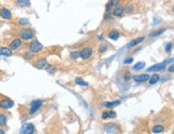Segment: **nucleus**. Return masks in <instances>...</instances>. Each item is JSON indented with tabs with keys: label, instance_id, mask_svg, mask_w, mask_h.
I'll use <instances>...</instances> for the list:
<instances>
[{
	"label": "nucleus",
	"instance_id": "1",
	"mask_svg": "<svg viewBox=\"0 0 174 134\" xmlns=\"http://www.w3.org/2000/svg\"><path fill=\"white\" fill-rule=\"evenodd\" d=\"M18 35L21 37V39H24V41H29V39H31L33 36H34V32L33 30L31 29H23L19 31L18 33Z\"/></svg>",
	"mask_w": 174,
	"mask_h": 134
},
{
	"label": "nucleus",
	"instance_id": "2",
	"mask_svg": "<svg viewBox=\"0 0 174 134\" xmlns=\"http://www.w3.org/2000/svg\"><path fill=\"white\" fill-rule=\"evenodd\" d=\"M29 50H30V52H32V53H38L43 50V45L38 42V41L35 39V41L30 43V45H29Z\"/></svg>",
	"mask_w": 174,
	"mask_h": 134
},
{
	"label": "nucleus",
	"instance_id": "3",
	"mask_svg": "<svg viewBox=\"0 0 174 134\" xmlns=\"http://www.w3.org/2000/svg\"><path fill=\"white\" fill-rule=\"evenodd\" d=\"M92 54H93V48L91 47H86L81 51H79V58L82 60H88Z\"/></svg>",
	"mask_w": 174,
	"mask_h": 134
},
{
	"label": "nucleus",
	"instance_id": "4",
	"mask_svg": "<svg viewBox=\"0 0 174 134\" xmlns=\"http://www.w3.org/2000/svg\"><path fill=\"white\" fill-rule=\"evenodd\" d=\"M43 104L42 100H33L30 104V110H29V114H34L36 113L38 110L41 109V106Z\"/></svg>",
	"mask_w": 174,
	"mask_h": 134
},
{
	"label": "nucleus",
	"instance_id": "5",
	"mask_svg": "<svg viewBox=\"0 0 174 134\" xmlns=\"http://www.w3.org/2000/svg\"><path fill=\"white\" fill-rule=\"evenodd\" d=\"M167 61H164L162 63H157V64H154L153 66L149 67L146 70L147 71H161L166 69V67H167Z\"/></svg>",
	"mask_w": 174,
	"mask_h": 134
},
{
	"label": "nucleus",
	"instance_id": "6",
	"mask_svg": "<svg viewBox=\"0 0 174 134\" xmlns=\"http://www.w3.org/2000/svg\"><path fill=\"white\" fill-rule=\"evenodd\" d=\"M14 106V102L9 98H3L0 100V108L3 110H9Z\"/></svg>",
	"mask_w": 174,
	"mask_h": 134
},
{
	"label": "nucleus",
	"instance_id": "7",
	"mask_svg": "<svg viewBox=\"0 0 174 134\" xmlns=\"http://www.w3.org/2000/svg\"><path fill=\"white\" fill-rule=\"evenodd\" d=\"M34 132V126L32 124H25L23 125V127L21 128L19 133L21 134H31Z\"/></svg>",
	"mask_w": 174,
	"mask_h": 134
},
{
	"label": "nucleus",
	"instance_id": "8",
	"mask_svg": "<svg viewBox=\"0 0 174 134\" xmlns=\"http://www.w3.org/2000/svg\"><path fill=\"white\" fill-rule=\"evenodd\" d=\"M104 131L107 133H115L119 131V127L115 124L109 122V124H106L104 126Z\"/></svg>",
	"mask_w": 174,
	"mask_h": 134
},
{
	"label": "nucleus",
	"instance_id": "9",
	"mask_svg": "<svg viewBox=\"0 0 174 134\" xmlns=\"http://www.w3.org/2000/svg\"><path fill=\"white\" fill-rule=\"evenodd\" d=\"M124 12H125V7H123L121 4H118V5L113 9V11H112V15L115 16V17H121V16L124 14Z\"/></svg>",
	"mask_w": 174,
	"mask_h": 134
},
{
	"label": "nucleus",
	"instance_id": "10",
	"mask_svg": "<svg viewBox=\"0 0 174 134\" xmlns=\"http://www.w3.org/2000/svg\"><path fill=\"white\" fill-rule=\"evenodd\" d=\"M134 81L137 82V83H142V82L149 81L150 79V76L147 74H137V76H134L132 77Z\"/></svg>",
	"mask_w": 174,
	"mask_h": 134
},
{
	"label": "nucleus",
	"instance_id": "11",
	"mask_svg": "<svg viewBox=\"0 0 174 134\" xmlns=\"http://www.w3.org/2000/svg\"><path fill=\"white\" fill-rule=\"evenodd\" d=\"M0 17L7 19V20H10V19H12V13L9 9L2 7V9H0Z\"/></svg>",
	"mask_w": 174,
	"mask_h": 134
},
{
	"label": "nucleus",
	"instance_id": "12",
	"mask_svg": "<svg viewBox=\"0 0 174 134\" xmlns=\"http://www.w3.org/2000/svg\"><path fill=\"white\" fill-rule=\"evenodd\" d=\"M21 44H23L21 39H14L10 43V48L12 50H16L21 46Z\"/></svg>",
	"mask_w": 174,
	"mask_h": 134
},
{
	"label": "nucleus",
	"instance_id": "13",
	"mask_svg": "<svg viewBox=\"0 0 174 134\" xmlns=\"http://www.w3.org/2000/svg\"><path fill=\"white\" fill-rule=\"evenodd\" d=\"M143 41H144V37H143V36H140V37H137V39H132V42L129 43L128 45L126 46V48H127V49H129V48H132V47H135V46H137V45H139L140 43H142Z\"/></svg>",
	"mask_w": 174,
	"mask_h": 134
},
{
	"label": "nucleus",
	"instance_id": "14",
	"mask_svg": "<svg viewBox=\"0 0 174 134\" xmlns=\"http://www.w3.org/2000/svg\"><path fill=\"white\" fill-rule=\"evenodd\" d=\"M46 65H47V61H46V59H38V60L34 63V67L35 68H38V69H43V68H45Z\"/></svg>",
	"mask_w": 174,
	"mask_h": 134
},
{
	"label": "nucleus",
	"instance_id": "15",
	"mask_svg": "<svg viewBox=\"0 0 174 134\" xmlns=\"http://www.w3.org/2000/svg\"><path fill=\"white\" fill-rule=\"evenodd\" d=\"M12 51L13 50L11 48H7V47H1L0 48V55H4V57H11L12 55Z\"/></svg>",
	"mask_w": 174,
	"mask_h": 134
},
{
	"label": "nucleus",
	"instance_id": "16",
	"mask_svg": "<svg viewBox=\"0 0 174 134\" xmlns=\"http://www.w3.org/2000/svg\"><path fill=\"white\" fill-rule=\"evenodd\" d=\"M119 1H120V0H109L108 3L106 4V11L108 12V11H110L111 9H114V7L118 5Z\"/></svg>",
	"mask_w": 174,
	"mask_h": 134
},
{
	"label": "nucleus",
	"instance_id": "17",
	"mask_svg": "<svg viewBox=\"0 0 174 134\" xmlns=\"http://www.w3.org/2000/svg\"><path fill=\"white\" fill-rule=\"evenodd\" d=\"M120 103H121L120 100H115V101H110V102H104L103 103V106H104L105 108L112 109V108H115V106H120Z\"/></svg>",
	"mask_w": 174,
	"mask_h": 134
},
{
	"label": "nucleus",
	"instance_id": "18",
	"mask_svg": "<svg viewBox=\"0 0 174 134\" xmlns=\"http://www.w3.org/2000/svg\"><path fill=\"white\" fill-rule=\"evenodd\" d=\"M108 37L110 39H112V41H116V39H119V37H120V32H119L118 30H111V31L108 33Z\"/></svg>",
	"mask_w": 174,
	"mask_h": 134
},
{
	"label": "nucleus",
	"instance_id": "19",
	"mask_svg": "<svg viewBox=\"0 0 174 134\" xmlns=\"http://www.w3.org/2000/svg\"><path fill=\"white\" fill-rule=\"evenodd\" d=\"M164 127L162 125H156V126H154L152 128V132L153 133H161V132H164Z\"/></svg>",
	"mask_w": 174,
	"mask_h": 134
},
{
	"label": "nucleus",
	"instance_id": "20",
	"mask_svg": "<svg viewBox=\"0 0 174 134\" xmlns=\"http://www.w3.org/2000/svg\"><path fill=\"white\" fill-rule=\"evenodd\" d=\"M30 4V0H16V5L19 7H28Z\"/></svg>",
	"mask_w": 174,
	"mask_h": 134
},
{
	"label": "nucleus",
	"instance_id": "21",
	"mask_svg": "<svg viewBox=\"0 0 174 134\" xmlns=\"http://www.w3.org/2000/svg\"><path fill=\"white\" fill-rule=\"evenodd\" d=\"M159 81V76L158 74H153L152 77H150V79H149V83H150V85H154L156 84L157 82Z\"/></svg>",
	"mask_w": 174,
	"mask_h": 134
},
{
	"label": "nucleus",
	"instance_id": "22",
	"mask_svg": "<svg viewBox=\"0 0 174 134\" xmlns=\"http://www.w3.org/2000/svg\"><path fill=\"white\" fill-rule=\"evenodd\" d=\"M166 32V29H159V30H156V31L152 32V33H150V36L151 37H155V36H159L161 35L162 33H164Z\"/></svg>",
	"mask_w": 174,
	"mask_h": 134
},
{
	"label": "nucleus",
	"instance_id": "23",
	"mask_svg": "<svg viewBox=\"0 0 174 134\" xmlns=\"http://www.w3.org/2000/svg\"><path fill=\"white\" fill-rule=\"evenodd\" d=\"M145 67V63L144 62H138L137 64H135L134 65V70H141V69H143Z\"/></svg>",
	"mask_w": 174,
	"mask_h": 134
},
{
	"label": "nucleus",
	"instance_id": "24",
	"mask_svg": "<svg viewBox=\"0 0 174 134\" xmlns=\"http://www.w3.org/2000/svg\"><path fill=\"white\" fill-rule=\"evenodd\" d=\"M8 122V117L4 114H0V127L5 126Z\"/></svg>",
	"mask_w": 174,
	"mask_h": 134
},
{
	"label": "nucleus",
	"instance_id": "25",
	"mask_svg": "<svg viewBox=\"0 0 174 134\" xmlns=\"http://www.w3.org/2000/svg\"><path fill=\"white\" fill-rule=\"evenodd\" d=\"M75 83L80 85V86H88V85H89L88 84V82L84 81L81 78H76V79H75Z\"/></svg>",
	"mask_w": 174,
	"mask_h": 134
},
{
	"label": "nucleus",
	"instance_id": "26",
	"mask_svg": "<svg viewBox=\"0 0 174 134\" xmlns=\"http://www.w3.org/2000/svg\"><path fill=\"white\" fill-rule=\"evenodd\" d=\"M135 11V7L132 5V4H127L125 7V12L126 13H128V14H130V13H132Z\"/></svg>",
	"mask_w": 174,
	"mask_h": 134
},
{
	"label": "nucleus",
	"instance_id": "27",
	"mask_svg": "<svg viewBox=\"0 0 174 134\" xmlns=\"http://www.w3.org/2000/svg\"><path fill=\"white\" fill-rule=\"evenodd\" d=\"M107 45L106 44H101L99 45V47H98V52L99 53H104V52H106L107 51Z\"/></svg>",
	"mask_w": 174,
	"mask_h": 134
},
{
	"label": "nucleus",
	"instance_id": "28",
	"mask_svg": "<svg viewBox=\"0 0 174 134\" xmlns=\"http://www.w3.org/2000/svg\"><path fill=\"white\" fill-rule=\"evenodd\" d=\"M18 24L21 26H26V25H29L30 21H29V19H27V18H21V19L18 20Z\"/></svg>",
	"mask_w": 174,
	"mask_h": 134
},
{
	"label": "nucleus",
	"instance_id": "29",
	"mask_svg": "<svg viewBox=\"0 0 174 134\" xmlns=\"http://www.w3.org/2000/svg\"><path fill=\"white\" fill-rule=\"evenodd\" d=\"M172 48H173V45H172V43H167V44H166V47H164V49H166V52H171Z\"/></svg>",
	"mask_w": 174,
	"mask_h": 134
},
{
	"label": "nucleus",
	"instance_id": "30",
	"mask_svg": "<svg viewBox=\"0 0 174 134\" xmlns=\"http://www.w3.org/2000/svg\"><path fill=\"white\" fill-rule=\"evenodd\" d=\"M71 59H74V60H75V59H77V58L79 57V52H78V51H73V52H71Z\"/></svg>",
	"mask_w": 174,
	"mask_h": 134
},
{
	"label": "nucleus",
	"instance_id": "31",
	"mask_svg": "<svg viewBox=\"0 0 174 134\" xmlns=\"http://www.w3.org/2000/svg\"><path fill=\"white\" fill-rule=\"evenodd\" d=\"M130 78H132L130 72H129V71H125V74H124V80H125V81H128V80H130Z\"/></svg>",
	"mask_w": 174,
	"mask_h": 134
},
{
	"label": "nucleus",
	"instance_id": "32",
	"mask_svg": "<svg viewBox=\"0 0 174 134\" xmlns=\"http://www.w3.org/2000/svg\"><path fill=\"white\" fill-rule=\"evenodd\" d=\"M45 68H46V70L49 71L50 74H52V72H55V67L51 66V65H46Z\"/></svg>",
	"mask_w": 174,
	"mask_h": 134
},
{
	"label": "nucleus",
	"instance_id": "33",
	"mask_svg": "<svg viewBox=\"0 0 174 134\" xmlns=\"http://www.w3.org/2000/svg\"><path fill=\"white\" fill-rule=\"evenodd\" d=\"M108 117L109 118H115L116 117V113L113 111H108Z\"/></svg>",
	"mask_w": 174,
	"mask_h": 134
},
{
	"label": "nucleus",
	"instance_id": "34",
	"mask_svg": "<svg viewBox=\"0 0 174 134\" xmlns=\"http://www.w3.org/2000/svg\"><path fill=\"white\" fill-rule=\"evenodd\" d=\"M32 52H26L24 54V58L26 59V60H31L32 59V54H31Z\"/></svg>",
	"mask_w": 174,
	"mask_h": 134
},
{
	"label": "nucleus",
	"instance_id": "35",
	"mask_svg": "<svg viewBox=\"0 0 174 134\" xmlns=\"http://www.w3.org/2000/svg\"><path fill=\"white\" fill-rule=\"evenodd\" d=\"M132 61H134V58H127L124 60V64H130L132 63Z\"/></svg>",
	"mask_w": 174,
	"mask_h": 134
},
{
	"label": "nucleus",
	"instance_id": "36",
	"mask_svg": "<svg viewBox=\"0 0 174 134\" xmlns=\"http://www.w3.org/2000/svg\"><path fill=\"white\" fill-rule=\"evenodd\" d=\"M101 118H103V119H107V118H109L108 117V111L103 112V114H101Z\"/></svg>",
	"mask_w": 174,
	"mask_h": 134
},
{
	"label": "nucleus",
	"instance_id": "37",
	"mask_svg": "<svg viewBox=\"0 0 174 134\" xmlns=\"http://www.w3.org/2000/svg\"><path fill=\"white\" fill-rule=\"evenodd\" d=\"M168 71H169V72H174V63L168 67Z\"/></svg>",
	"mask_w": 174,
	"mask_h": 134
},
{
	"label": "nucleus",
	"instance_id": "38",
	"mask_svg": "<svg viewBox=\"0 0 174 134\" xmlns=\"http://www.w3.org/2000/svg\"><path fill=\"white\" fill-rule=\"evenodd\" d=\"M4 133V130H1V129H0V134H3Z\"/></svg>",
	"mask_w": 174,
	"mask_h": 134
},
{
	"label": "nucleus",
	"instance_id": "39",
	"mask_svg": "<svg viewBox=\"0 0 174 134\" xmlns=\"http://www.w3.org/2000/svg\"><path fill=\"white\" fill-rule=\"evenodd\" d=\"M172 12H173V13H174V7H172Z\"/></svg>",
	"mask_w": 174,
	"mask_h": 134
}]
</instances>
